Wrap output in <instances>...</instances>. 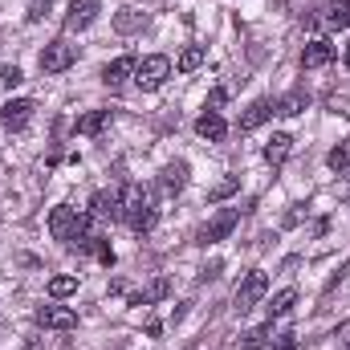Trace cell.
<instances>
[{"instance_id": "cell-1", "label": "cell", "mask_w": 350, "mask_h": 350, "mask_svg": "<svg viewBox=\"0 0 350 350\" xmlns=\"http://www.w3.org/2000/svg\"><path fill=\"white\" fill-rule=\"evenodd\" d=\"M122 220L143 237V232H151L155 228V216H159V208H155V191L151 187H122Z\"/></svg>"}, {"instance_id": "cell-2", "label": "cell", "mask_w": 350, "mask_h": 350, "mask_svg": "<svg viewBox=\"0 0 350 350\" xmlns=\"http://www.w3.org/2000/svg\"><path fill=\"white\" fill-rule=\"evenodd\" d=\"M265 293H269V277H265L261 269H249V273L241 277L237 293H232V310H237V314H249Z\"/></svg>"}, {"instance_id": "cell-3", "label": "cell", "mask_w": 350, "mask_h": 350, "mask_svg": "<svg viewBox=\"0 0 350 350\" xmlns=\"http://www.w3.org/2000/svg\"><path fill=\"white\" fill-rule=\"evenodd\" d=\"M172 78V57H163V53H151V57H143L139 66H135V82H139V90H159L163 82Z\"/></svg>"}, {"instance_id": "cell-4", "label": "cell", "mask_w": 350, "mask_h": 350, "mask_svg": "<svg viewBox=\"0 0 350 350\" xmlns=\"http://www.w3.org/2000/svg\"><path fill=\"white\" fill-rule=\"evenodd\" d=\"M237 224H241V208H220V212L200 228V245H220V241H228Z\"/></svg>"}, {"instance_id": "cell-5", "label": "cell", "mask_w": 350, "mask_h": 350, "mask_svg": "<svg viewBox=\"0 0 350 350\" xmlns=\"http://www.w3.org/2000/svg\"><path fill=\"white\" fill-rule=\"evenodd\" d=\"M74 62H78V45H70V41H49L41 49V70L45 74H66Z\"/></svg>"}, {"instance_id": "cell-6", "label": "cell", "mask_w": 350, "mask_h": 350, "mask_svg": "<svg viewBox=\"0 0 350 350\" xmlns=\"http://www.w3.org/2000/svg\"><path fill=\"white\" fill-rule=\"evenodd\" d=\"M33 102L29 98H8L4 106H0V126H8V131H25L29 122H33Z\"/></svg>"}, {"instance_id": "cell-7", "label": "cell", "mask_w": 350, "mask_h": 350, "mask_svg": "<svg viewBox=\"0 0 350 350\" xmlns=\"http://www.w3.org/2000/svg\"><path fill=\"white\" fill-rule=\"evenodd\" d=\"M78 208H70V204H57L53 212H49V237L53 241H62V245H70V237H74V228H78Z\"/></svg>"}, {"instance_id": "cell-8", "label": "cell", "mask_w": 350, "mask_h": 350, "mask_svg": "<svg viewBox=\"0 0 350 350\" xmlns=\"http://www.w3.org/2000/svg\"><path fill=\"white\" fill-rule=\"evenodd\" d=\"M98 0H70V12H66V33H82V29H90L94 21H98Z\"/></svg>"}, {"instance_id": "cell-9", "label": "cell", "mask_w": 350, "mask_h": 350, "mask_svg": "<svg viewBox=\"0 0 350 350\" xmlns=\"http://www.w3.org/2000/svg\"><path fill=\"white\" fill-rule=\"evenodd\" d=\"M37 326H45V330H74L78 314L70 306H41L37 310Z\"/></svg>"}, {"instance_id": "cell-10", "label": "cell", "mask_w": 350, "mask_h": 350, "mask_svg": "<svg viewBox=\"0 0 350 350\" xmlns=\"http://www.w3.org/2000/svg\"><path fill=\"white\" fill-rule=\"evenodd\" d=\"M90 216H94V220H122V200H118V191H94V196H90Z\"/></svg>"}, {"instance_id": "cell-11", "label": "cell", "mask_w": 350, "mask_h": 350, "mask_svg": "<svg viewBox=\"0 0 350 350\" xmlns=\"http://www.w3.org/2000/svg\"><path fill=\"white\" fill-rule=\"evenodd\" d=\"M277 114V102H269V98H257V102H249V110L241 114V131L249 135V131H261L265 122Z\"/></svg>"}, {"instance_id": "cell-12", "label": "cell", "mask_w": 350, "mask_h": 350, "mask_svg": "<svg viewBox=\"0 0 350 350\" xmlns=\"http://www.w3.org/2000/svg\"><path fill=\"white\" fill-rule=\"evenodd\" d=\"M196 135H200V139H208V143H220V139L228 135L224 114H220V110H204V114L196 118Z\"/></svg>"}, {"instance_id": "cell-13", "label": "cell", "mask_w": 350, "mask_h": 350, "mask_svg": "<svg viewBox=\"0 0 350 350\" xmlns=\"http://www.w3.org/2000/svg\"><path fill=\"white\" fill-rule=\"evenodd\" d=\"M187 179H191V167H187V159H172L163 175H159V183H163V191L167 196H179L183 187H187Z\"/></svg>"}, {"instance_id": "cell-14", "label": "cell", "mask_w": 350, "mask_h": 350, "mask_svg": "<svg viewBox=\"0 0 350 350\" xmlns=\"http://www.w3.org/2000/svg\"><path fill=\"white\" fill-rule=\"evenodd\" d=\"M135 66H139V62H135L131 53H122V57H114V62L102 70V82H106L110 90H118L126 78H135Z\"/></svg>"}, {"instance_id": "cell-15", "label": "cell", "mask_w": 350, "mask_h": 350, "mask_svg": "<svg viewBox=\"0 0 350 350\" xmlns=\"http://www.w3.org/2000/svg\"><path fill=\"white\" fill-rule=\"evenodd\" d=\"M334 62V45L330 41H310L306 49H301V66L306 70H322V66H330Z\"/></svg>"}, {"instance_id": "cell-16", "label": "cell", "mask_w": 350, "mask_h": 350, "mask_svg": "<svg viewBox=\"0 0 350 350\" xmlns=\"http://www.w3.org/2000/svg\"><path fill=\"white\" fill-rule=\"evenodd\" d=\"M147 25H151V16H147V12H139V8H126V12H118V16H114V33H122V37L143 33Z\"/></svg>"}, {"instance_id": "cell-17", "label": "cell", "mask_w": 350, "mask_h": 350, "mask_svg": "<svg viewBox=\"0 0 350 350\" xmlns=\"http://www.w3.org/2000/svg\"><path fill=\"white\" fill-rule=\"evenodd\" d=\"M289 151H293V135H273L269 143H265V163H273V167H281L285 159H289Z\"/></svg>"}, {"instance_id": "cell-18", "label": "cell", "mask_w": 350, "mask_h": 350, "mask_svg": "<svg viewBox=\"0 0 350 350\" xmlns=\"http://www.w3.org/2000/svg\"><path fill=\"white\" fill-rule=\"evenodd\" d=\"M167 293H172V281H167V277H155L143 293H135V297H131V306H155V301H163Z\"/></svg>"}, {"instance_id": "cell-19", "label": "cell", "mask_w": 350, "mask_h": 350, "mask_svg": "<svg viewBox=\"0 0 350 350\" xmlns=\"http://www.w3.org/2000/svg\"><path fill=\"white\" fill-rule=\"evenodd\" d=\"M204 57H208V49H204V45H187V49L175 57V70H179V74H191V70H200V66H204Z\"/></svg>"}, {"instance_id": "cell-20", "label": "cell", "mask_w": 350, "mask_h": 350, "mask_svg": "<svg viewBox=\"0 0 350 350\" xmlns=\"http://www.w3.org/2000/svg\"><path fill=\"white\" fill-rule=\"evenodd\" d=\"M322 12H326V25L330 29H350V0H330Z\"/></svg>"}, {"instance_id": "cell-21", "label": "cell", "mask_w": 350, "mask_h": 350, "mask_svg": "<svg viewBox=\"0 0 350 350\" xmlns=\"http://www.w3.org/2000/svg\"><path fill=\"white\" fill-rule=\"evenodd\" d=\"M106 122H110V110H90L78 118V135H102Z\"/></svg>"}, {"instance_id": "cell-22", "label": "cell", "mask_w": 350, "mask_h": 350, "mask_svg": "<svg viewBox=\"0 0 350 350\" xmlns=\"http://www.w3.org/2000/svg\"><path fill=\"white\" fill-rule=\"evenodd\" d=\"M306 106H310V94H306V90H293V94H285V98L277 102V114L293 118V114H301Z\"/></svg>"}, {"instance_id": "cell-23", "label": "cell", "mask_w": 350, "mask_h": 350, "mask_svg": "<svg viewBox=\"0 0 350 350\" xmlns=\"http://www.w3.org/2000/svg\"><path fill=\"white\" fill-rule=\"evenodd\" d=\"M237 191H241V175H224V179H216V183L208 187V200L220 204V200H228V196H237Z\"/></svg>"}, {"instance_id": "cell-24", "label": "cell", "mask_w": 350, "mask_h": 350, "mask_svg": "<svg viewBox=\"0 0 350 350\" xmlns=\"http://www.w3.org/2000/svg\"><path fill=\"white\" fill-rule=\"evenodd\" d=\"M45 289H49V297H53V301H62V297H70V293L78 289V277H74V273H57V277H49V285H45Z\"/></svg>"}, {"instance_id": "cell-25", "label": "cell", "mask_w": 350, "mask_h": 350, "mask_svg": "<svg viewBox=\"0 0 350 350\" xmlns=\"http://www.w3.org/2000/svg\"><path fill=\"white\" fill-rule=\"evenodd\" d=\"M326 163H330V172H338V175L350 172V139H342V143L326 155Z\"/></svg>"}, {"instance_id": "cell-26", "label": "cell", "mask_w": 350, "mask_h": 350, "mask_svg": "<svg viewBox=\"0 0 350 350\" xmlns=\"http://www.w3.org/2000/svg\"><path fill=\"white\" fill-rule=\"evenodd\" d=\"M293 301H297V289H281V293L269 301V318H281V314H289V310H293Z\"/></svg>"}, {"instance_id": "cell-27", "label": "cell", "mask_w": 350, "mask_h": 350, "mask_svg": "<svg viewBox=\"0 0 350 350\" xmlns=\"http://www.w3.org/2000/svg\"><path fill=\"white\" fill-rule=\"evenodd\" d=\"M269 334H273V318H269L265 326H257V330H249V334H245V342H241V350H257V347H265V342H269Z\"/></svg>"}, {"instance_id": "cell-28", "label": "cell", "mask_w": 350, "mask_h": 350, "mask_svg": "<svg viewBox=\"0 0 350 350\" xmlns=\"http://www.w3.org/2000/svg\"><path fill=\"white\" fill-rule=\"evenodd\" d=\"M49 12H53V4H49V0H33V4H29V8H25V16H29V21H33V25H37V21H45V16H49Z\"/></svg>"}, {"instance_id": "cell-29", "label": "cell", "mask_w": 350, "mask_h": 350, "mask_svg": "<svg viewBox=\"0 0 350 350\" xmlns=\"http://www.w3.org/2000/svg\"><path fill=\"white\" fill-rule=\"evenodd\" d=\"M90 253H94V257H98V261L106 265V269H110V265H114V249H110V241H102V237H98V241H94V249H90Z\"/></svg>"}, {"instance_id": "cell-30", "label": "cell", "mask_w": 350, "mask_h": 350, "mask_svg": "<svg viewBox=\"0 0 350 350\" xmlns=\"http://www.w3.org/2000/svg\"><path fill=\"white\" fill-rule=\"evenodd\" d=\"M0 82H4V90L21 86V82H25V74H21V66H4V74H0Z\"/></svg>"}, {"instance_id": "cell-31", "label": "cell", "mask_w": 350, "mask_h": 350, "mask_svg": "<svg viewBox=\"0 0 350 350\" xmlns=\"http://www.w3.org/2000/svg\"><path fill=\"white\" fill-rule=\"evenodd\" d=\"M224 102H228V90H212V94H208V110H216V106H224Z\"/></svg>"}, {"instance_id": "cell-32", "label": "cell", "mask_w": 350, "mask_h": 350, "mask_svg": "<svg viewBox=\"0 0 350 350\" xmlns=\"http://www.w3.org/2000/svg\"><path fill=\"white\" fill-rule=\"evenodd\" d=\"M273 350H297V334H281V338H277V347Z\"/></svg>"}, {"instance_id": "cell-33", "label": "cell", "mask_w": 350, "mask_h": 350, "mask_svg": "<svg viewBox=\"0 0 350 350\" xmlns=\"http://www.w3.org/2000/svg\"><path fill=\"white\" fill-rule=\"evenodd\" d=\"M212 277H220V261H212L204 273H200V281H212Z\"/></svg>"}, {"instance_id": "cell-34", "label": "cell", "mask_w": 350, "mask_h": 350, "mask_svg": "<svg viewBox=\"0 0 350 350\" xmlns=\"http://www.w3.org/2000/svg\"><path fill=\"white\" fill-rule=\"evenodd\" d=\"M183 314H187V301H179V306L172 310V326H175V322H183Z\"/></svg>"}, {"instance_id": "cell-35", "label": "cell", "mask_w": 350, "mask_h": 350, "mask_svg": "<svg viewBox=\"0 0 350 350\" xmlns=\"http://www.w3.org/2000/svg\"><path fill=\"white\" fill-rule=\"evenodd\" d=\"M342 62H347V70H350V41H347V49H342Z\"/></svg>"}, {"instance_id": "cell-36", "label": "cell", "mask_w": 350, "mask_h": 350, "mask_svg": "<svg viewBox=\"0 0 350 350\" xmlns=\"http://www.w3.org/2000/svg\"><path fill=\"white\" fill-rule=\"evenodd\" d=\"M347 334H350V330H347ZM342 350H350V338H347V347H342Z\"/></svg>"}]
</instances>
